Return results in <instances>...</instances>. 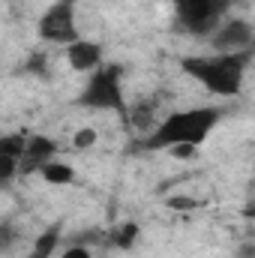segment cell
Returning a JSON list of instances; mask_svg holds the SVG:
<instances>
[{
    "label": "cell",
    "mask_w": 255,
    "mask_h": 258,
    "mask_svg": "<svg viewBox=\"0 0 255 258\" xmlns=\"http://www.w3.org/2000/svg\"><path fill=\"white\" fill-rule=\"evenodd\" d=\"M24 72L33 75V78H48V75H51V69H48V54H45V51H33V54H27Z\"/></svg>",
    "instance_id": "obj_13"
},
{
    "label": "cell",
    "mask_w": 255,
    "mask_h": 258,
    "mask_svg": "<svg viewBox=\"0 0 255 258\" xmlns=\"http://www.w3.org/2000/svg\"><path fill=\"white\" fill-rule=\"evenodd\" d=\"M51 159H57V141L51 135H27L18 159V174H39V168L48 165Z\"/></svg>",
    "instance_id": "obj_7"
},
{
    "label": "cell",
    "mask_w": 255,
    "mask_h": 258,
    "mask_svg": "<svg viewBox=\"0 0 255 258\" xmlns=\"http://www.w3.org/2000/svg\"><path fill=\"white\" fill-rule=\"evenodd\" d=\"M18 177V156H0V186Z\"/></svg>",
    "instance_id": "obj_14"
},
{
    "label": "cell",
    "mask_w": 255,
    "mask_h": 258,
    "mask_svg": "<svg viewBox=\"0 0 255 258\" xmlns=\"http://www.w3.org/2000/svg\"><path fill=\"white\" fill-rule=\"evenodd\" d=\"M138 234H141V228L135 225V222H120V225H114L108 234H105V240L114 246V249H132L135 246V240H138Z\"/></svg>",
    "instance_id": "obj_10"
},
{
    "label": "cell",
    "mask_w": 255,
    "mask_h": 258,
    "mask_svg": "<svg viewBox=\"0 0 255 258\" xmlns=\"http://www.w3.org/2000/svg\"><path fill=\"white\" fill-rule=\"evenodd\" d=\"M27 258H39V255H33V252H30V255H27Z\"/></svg>",
    "instance_id": "obj_21"
},
{
    "label": "cell",
    "mask_w": 255,
    "mask_h": 258,
    "mask_svg": "<svg viewBox=\"0 0 255 258\" xmlns=\"http://www.w3.org/2000/svg\"><path fill=\"white\" fill-rule=\"evenodd\" d=\"M60 258H93V249L81 246V243H69V246H63Z\"/></svg>",
    "instance_id": "obj_17"
},
{
    "label": "cell",
    "mask_w": 255,
    "mask_h": 258,
    "mask_svg": "<svg viewBox=\"0 0 255 258\" xmlns=\"http://www.w3.org/2000/svg\"><path fill=\"white\" fill-rule=\"evenodd\" d=\"M75 105L90 108V111H114L126 120V90H123V66L120 63H102L93 69L75 99Z\"/></svg>",
    "instance_id": "obj_3"
},
{
    "label": "cell",
    "mask_w": 255,
    "mask_h": 258,
    "mask_svg": "<svg viewBox=\"0 0 255 258\" xmlns=\"http://www.w3.org/2000/svg\"><path fill=\"white\" fill-rule=\"evenodd\" d=\"M72 144L78 147V150H87V147H93L96 144V129H78L75 132V138H72Z\"/></svg>",
    "instance_id": "obj_16"
},
{
    "label": "cell",
    "mask_w": 255,
    "mask_h": 258,
    "mask_svg": "<svg viewBox=\"0 0 255 258\" xmlns=\"http://www.w3.org/2000/svg\"><path fill=\"white\" fill-rule=\"evenodd\" d=\"M252 42L255 27L246 18H225L210 33V45L216 54H243V51H252Z\"/></svg>",
    "instance_id": "obj_6"
},
{
    "label": "cell",
    "mask_w": 255,
    "mask_h": 258,
    "mask_svg": "<svg viewBox=\"0 0 255 258\" xmlns=\"http://www.w3.org/2000/svg\"><path fill=\"white\" fill-rule=\"evenodd\" d=\"M60 3H69V6H75V3H78V0H60Z\"/></svg>",
    "instance_id": "obj_20"
},
{
    "label": "cell",
    "mask_w": 255,
    "mask_h": 258,
    "mask_svg": "<svg viewBox=\"0 0 255 258\" xmlns=\"http://www.w3.org/2000/svg\"><path fill=\"white\" fill-rule=\"evenodd\" d=\"M15 243H18V231H15V225L0 222V252H6V249L15 246Z\"/></svg>",
    "instance_id": "obj_15"
},
{
    "label": "cell",
    "mask_w": 255,
    "mask_h": 258,
    "mask_svg": "<svg viewBox=\"0 0 255 258\" xmlns=\"http://www.w3.org/2000/svg\"><path fill=\"white\" fill-rule=\"evenodd\" d=\"M234 258H255V243H249V240H246V243H240V246H237V252H234Z\"/></svg>",
    "instance_id": "obj_18"
},
{
    "label": "cell",
    "mask_w": 255,
    "mask_h": 258,
    "mask_svg": "<svg viewBox=\"0 0 255 258\" xmlns=\"http://www.w3.org/2000/svg\"><path fill=\"white\" fill-rule=\"evenodd\" d=\"M60 249V225H51L45 234H39V240L33 243V255L39 258H54V252Z\"/></svg>",
    "instance_id": "obj_11"
},
{
    "label": "cell",
    "mask_w": 255,
    "mask_h": 258,
    "mask_svg": "<svg viewBox=\"0 0 255 258\" xmlns=\"http://www.w3.org/2000/svg\"><path fill=\"white\" fill-rule=\"evenodd\" d=\"M36 33H39V39L48 42V45H63L66 48L69 42H75V39L81 36V33H78V18H75V6L54 0V3L39 15Z\"/></svg>",
    "instance_id": "obj_5"
},
{
    "label": "cell",
    "mask_w": 255,
    "mask_h": 258,
    "mask_svg": "<svg viewBox=\"0 0 255 258\" xmlns=\"http://www.w3.org/2000/svg\"><path fill=\"white\" fill-rule=\"evenodd\" d=\"M24 132H0V156H18L24 150Z\"/></svg>",
    "instance_id": "obj_12"
},
{
    "label": "cell",
    "mask_w": 255,
    "mask_h": 258,
    "mask_svg": "<svg viewBox=\"0 0 255 258\" xmlns=\"http://www.w3.org/2000/svg\"><path fill=\"white\" fill-rule=\"evenodd\" d=\"M171 207H192V198H171Z\"/></svg>",
    "instance_id": "obj_19"
},
{
    "label": "cell",
    "mask_w": 255,
    "mask_h": 258,
    "mask_svg": "<svg viewBox=\"0 0 255 258\" xmlns=\"http://www.w3.org/2000/svg\"><path fill=\"white\" fill-rule=\"evenodd\" d=\"M234 0H171L174 21L189 36H210L231 12Z\"/></svg>",
    "instance_id": "obj_4"
},
{
    "label": "cell",
    "mask_w": 255,
    "mask_h": 258,
    "mask_svg": "<svg viewBox=\"0 0 255 258\" xmlns=\"http://www.w3.org/2000/svg\"><path fill=\"white\" fill-rule=\"evenodd\" d=\"M39 177L51 186H72L75 183V168L69 162H60V159H51L48 165L39 168Z\"/></svg>",
    "instance_id": "obj_9"
},
{
    "label": "cell",
    "mask_w": 255,
    "mask_h": 258,
    "mask_svg": "<svg viewBox=\"0 0 255 258\" xmlns=\"http://www.w3.org/2000/svg\"><path fill=\"white\" fill-rule=\"evenodd\" d=\"M66 63H69L72 72L90 75L93 69H99V66L105 63V48H102V42H96V39L78 36L75 42L66 45Z\"/></svg>",
    "instance_id": "obj_8"
},
{
    "label": "cell",
    "mask_w": 255,
    "mask_h": 258,
    "mask_svg": "<svg viewBox=\"0 0 255 258\" xmlns=\"http://www.w3.org/2000/svg\"><path fill=\"white\" fill-rule=\"evenodd\" d=\"M249 60H252V51H243V54H210V57L207 54H195V57H180V69L195 84H201L207 93L222 96V99H234L243 90Z\"/></svg>",
    "instance_id": "obj_2"
},
{
    "label": "cell",
    "mask_w": 255,
    "mask_h": 258,
    "mask_svg": "<svg viewBox=\"0 0 255 258\" xmlns=\"http://www.w3.org/2000/svg\"><path fill=\"white\" fill-rule=\"evenodd\" d=\"M225 108L216 105H198V108H183V111H171L168 117H162L159 123H153V129L135 144L138 150L156 153V150H195L201 147L210 132L222 123Z\"/></svg>",
    "instance_id": "obj_1"
}]
</instances>
